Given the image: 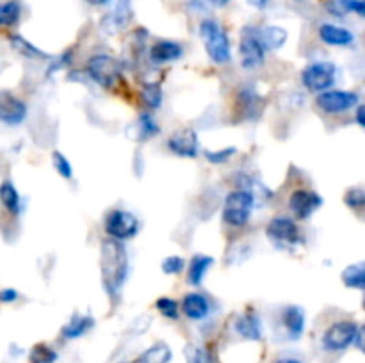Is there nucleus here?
I'll list each match as a JSON object with an SVG mask.
<instances>
[{
  "label": "nucleus",
  "instance_id": "1",
  "mask_svg": "<svg viewBox=\"0 0 365 363\" xmlns=\"http://www.w3.org/2000/svg\"><path fill=\"white\" fill-rule=\"evenodd\" d=\"M100 273L103 288L109 295L120 294L128 273V258L123 244L114 238H103L100 246Z\"/></svg>",
  "mask_w": 365,
  "mask_h": 363
},
{
  "label": "nucleus",
  "instance_id": "2",
  "mask_svg": "<svg viewBox=\"0 0 365 363\" xmlns=\"http://www.w3.org/2000/svg\"><path fill=\"white\" fill-rule=\"evenodd\" d=\"M200 38H202L203 46H205L207 56L214 63L225 64L232 59L228 36L216 20H203L200 23Z\"/></svg>",
  "mask_w": 365,
  "mask_h": 363
},
{
  "label": "nucleus",
  "instance_id": "3",
  "mask_svg": "<svg viewBox=\"0 0 365 363\" xmlns=\"http://www.w3.org/2000/svg\"><path fill=\"white\" fill-rule=\"evenodd\" d=\"M255 205V194L246 189H235L227 196L223 205V221L234 228L245 226Z\"/></svg>",
  "mask_w": 365,
  "mask_h": 363
},
{
  "label": "nucleus",
  "instance_id": "4",
  "mask_svg": "<svg viewBox=\"0 0 365 363\" xmlns=\"http://www.w3.org/2000/svg\"><path fill=\"white\" fill-rule=\"evenodd\" d=\"M88 75L102 88L110 89L121 78V63L113 56L98 53L88 60Z\"/></svg>",
  "mask_w": 365,
  "mask_h": 363
},
{
  "label": "nucleus",
  "instance_id": "5",
  "mask_svg": "<svg viewBox=\"0 0 365 363\" xmlns=\"http://www.w3.org/2000/svg\"><path fill=\"white\" fill-rule=\"evenodd\" d=\"M337 78V68L334 63H312L302 71V82L309 91L323 93L331 89Z\"/></svg>",
  "mask_w": 365,
  "mask_h": 363
},
{
  "label": "nucleus",
  "instance_id": "6",
  "mask_svg": "<svg viewBox=\"0 0 365 363\" xmlns=\"http://www.w3.org/2000/svg\"><path fill=\"white\" fill-rule=\"evenodd\" d=\"M106 231L114 241H127L139 231V219L128 210H113L106 217Z\"/></svg>",
  "mask_w": 365,
  "mask_h": 363
},
{
  "label": "nucleus",
  "instance_id": "7",
  "mask_svg": "<svg viewBox=\"0 0 365 363\" xmlns=\"http://www.w3.org/2000/svg\"><path fill=\"white\" fill-rule=\"evenodd\" d=\"M239 57H241V66L245 70H257L264 64L266 50L257 38L255 27L242 28L241 41H239Z\"/></svg>",
  "mask_w": 365,
  "mask_h": 363
},
{
  "label": "nucleus",
  "instance_id": "8",
  "mask_svg": "<svg viewBox=\"0 0 365 363\" xmlns=\"http://www.w3.org/2000/svg\"><path fill=\"white\" fill-rule=\"evenodd\" d=\"M266 235L271 238L273 244H277L278 248H287V246H296L302 241V233H299V228L296 224V221H292L291 217L285 216H277L269 221V224L266 226Z\"/></svg>",
  "mask_w": 365,
  "mask_h": 363
},
{
  "label": "nucleus",
  "instance_id": "9",
  "mask_svg": "<svg viewBox=\"0 0 365 363\" xmlns=\"http://www.w3.org/2000/svg\"><path fill=\"white\" fill-rule=\"evenodd\" d=\"M356 331H359V326L351 320H339V322L331 324L323 335V347L327 351L337 352L344 351L349 345L355 342Z\"/></svg>",
  "mask_w": 365,
  "mask_h": 363
},
{
  "label": "nucleus",
  "instance_id": "10",
  "mask_svg": "<svg viewBox=\"0 0 365 363\" xmlns=\"http://www.w3.org/2000/svg\"><path fill=\"white\" fill-rule=\"evenodd\" d=\"M317 107L327 114H341L359 105V96L351 91H341V89H328L317 95Z\"/></svg>",
  "mask_w": 365,
  "mask_h": 363
},
{
  "label": "nucleus",
  "instance_id": "11",
  "mask_svg": "<svg viewBox=\"0 0 365 363\" xmlns=\"http://www.w3.org/2000/svg\"><path fill=\"white\" fill-rule=\"evenodd\" d=\"M323 205V198L317 192L298 189L289 198V209L298 219H309L319 206Z\"/></svg>",
  "mask_w": 365,
  "mask_h": 363
},
{
  "label": "nucleus",
  "instance_id": "12",
  "mask_svg": "<svg viewBox=\"0 0 365 363\" xmlns=\"http://www.w3.org/2000/svg\"><path fill=\"white\" fill-rule=\"evenodd\" d=\"M27 117V105L11 91H0V123L20 125Z\"/></svg>",
  "mask_w": 365,
  "mask_h": 363
},
{
  "label": "nucleus",
  "instance_id": "13",
  "mask_svg": "<svg viewBox=\"0 0 365 363\" xmlns=\"http://www.w3.org/2000/svg\"><path fill=\"white\" fill-rule=\"evenodd\" d=\"M168 148L178 157L195 159V157H198L200 152L198 134H196L192 128H182V130L175 132V134L168 139Z\"/></svg>",
  "mask_w": 365,
  "mask_h": 363
},
{
  "label": "nucleus",
  "instance_id": "14",
  "mask_svg": "<svg viewBox=\"0 0 365 363\" xmlns=\"http://www.w3.org/2000/svg\"><path fill=\"white\" fill-rule=\"evenodd\" d=\"M132 16H134V9H132L130 0H118L113 13L103 18L102 28L107 34H116L120 28H123L132 20Z\"/></svg>",
  "mask_w": 365,
  "mask_h": 363
},
{
  "label": "nucleus",
  "instance_id": "15",
  "mask_svg": "<svg viewBox=\"0 0 365 363\" xmlns=\"http://www.w3.org/2000/svg\"><path fill=\"white\" fill-rule=\"evenodd\" d=\"M182 53H184V48H182L180 43L170 41V39H159L150 48V59L155 64H164L177 60L178 57H182Z\"/></svg>",
  "mask_w": 365,
  "mask_h": 363
},
{
  "label": "nucleus",
  "instance_id": "16",
  "mask_svg": "<svg viewBox=\"0 0 365 363\" xmlns=\"http://www.w3.org/2000/svg\"><path fill=\"white\" fill-rule=\"evenodd\" d=\"M237 105L245 120H257L264 109V98L257 91L246 88L237 95Z\"/></svg>",
  "mask_w": 365,
  "mask_h": 363
},
{
  "label": "nucleus",
  "instance_id": "17",
  "mask_svg": "<svg viewBox=\"0 0 365 363\" xmlns=\"http://www.w3.org/2000/svg\"><path fill=\"white\" fill-rule=\"evenodd\" d=\"M282 324L285 327L289 340H298L305 330V312L299 306H287L282 312Z\"/></svg>",
  "mask_w": 365,
  "mask_h": 363
},
{
  "label": "nucleus",
  "instance_id": "18",
  "mask_svg": "<svg viewBox=\"0 0 365 363\" xmlns=\"http://www.w3.org/2000/svg\"><path fill=\"white\" fill-rule=\"evenodd\" d=\"M255 34L259 38L260 45L264 46L266 52H273V50L282 48L287 41V31L277 25H266V27H255Z\"/></svg>",
  "mask_w": 365,
  "mask_h": 363
},
{
  "label": "nucleus",
  "instance_id": "19",
  "mask_svg": "<svg viewBox=\"0 0 365 363\" xmlns=\"http://www.w3.org/2000/svg\"><path fill=\"white\" fill-rule=\"evenodd\" d=\"M319 39L331 46H349L355 41V36L344 27H339V25L334 23H323L319 27Z\"/></svg>",
  "mask_w": 365,
  "mask_h": 363
},
{
  "label": "nucleus",
  "instance_id": "20",
  "mask_svg": "<svg viewBox=\"0 0 365 363\" xmlns=\"http://www.w3.org/2000/svg\"><path fill=\"white\" fill-rule=\"evenodd\" d=\"M209 299L203 294H198V292H191L184 298L182 301V312H184L185 317H189L191 320H202L209 315Z\"/></svg>",
  "mask_w": 365,
  "mask_h": 363
},
{
  "label": "nucleus",
  "instance_id": "21",
  "mask_svg": "<svg viewBox=\"0 0 365 363\" xmlns=\"http://www.w3.org/2000/svg\"><path fill=\"white\" fill-rule=\"evenodd\" d=\"M234 327L237 335H241L246 340H260L262 338V322H260L259 315L253 312L239 315L235 319Z\"/></svg>",
  "mask_w": 365,
  "mask_h": 363
},
{
  "label": "nucleus",
  "instance_id": "22",
  "mask_svg": "<svg viewBox=\"0 0 365 363\" xmlns=\"http://www.w3.org/2000/svg\"><path fill=\"white\" fill-rule=\"evenodd\" d=\"M93 324H95L93 317L78 315V313H75V315L71 317L70 322L64 324L61 335H63L64 338H68V340H73V338H78L82 337V335L88 333V331L93 327Z\"/></svg>",
  "mask_w": 365,
  "mask_h": 363
},
{
  "label": "nucleus",
  "instance_id": "23",
  "mask_svg": "<svg viewBox=\"0 0 365 363\" xmlns=\"http://www.w3.org/2000/svg\"><path fill=\"white\" fill-rule=\"evenodd\" d=\"M214 263L212 256L207 255H196L191 258V263H189L187 269V281L189 285H200L205 278L207 270L210 269V265Z\"/></svg>",
  "mask_w": 365,
  "mask_h": 363
},
{
  "label": "nucleus",
  "instance_id": "24",
  "mask_svg": "<svg viewBox=\"0 0 365 363\" xmlns=\"http://www.w3.org/2000/svg\"><path fill=\"white\" fill-rule=\"evenodd\" d=\"M9 43H11V46L14 48V52H18L21 57H25V59H50L48 53H45L43 50H39L38 46H34L31 41H27L25 38H21V36H18V34L11 36Z\"/></svg>",
  "mask_w": 365,
  "mask_h": 363
},
{
  "label": "nucleus",
  "instance_id": "25",
  "mask_svg": "<svg viewBox=\"0 0 365 363\" xmlns=\"http://www.w3.org/2000/svg\"><path fill=\"white\" fill-rule=\"evenodd\" d=\"M342 283L349 288H360L365 290V260L364 262L351 263V265L346 267L341 274Z\"/></svg>",
  "mask_w": 365,
  "mask_h": 363
},
{
  "label": "nucleus",
  "instance_id": "26",
  "mask_svg": "<svg viewBox=\"0 0 365 363\" xmlns=\"http://www.w3.org/2000/svg\"><path fill=\"white\" fill-rule=\"evenodd\" d=\"M171 356L173 354H171L170 345L159 342V344H155V345H152V347L146 349V351L143 352V354L139 356L134 363H170Z\"/></svg>",
  "mask_w": 365,
  "mask_h": 363
},
{
  "label": "nucleus",
  "instance_id": "27",
  "mask_svg": "<svg viewBox=\"0 0 365 363\" xmlns=\"http://www.w3.org/2000/svg\"><path fill=\"white\" fill-rule=\"evenodd\" d=\"M0 201H2V205L6 206L11 214H20L21 210L20 194H18L16 187H14L9 180H4L2 184H0Z\"/></svg>",
  "mask_w": 365,
  "mask_h": 363
},
{
  "label": "nucleus",
  "instance_id": "28",
  "mask_svg": "<svg viewBox=\"0 0 365 363\" xmlns=\"http://www.w3.org/2000/svg\"><path fill=\"white\" fill-rule=\"evenodd\" d=\"M21 6L16 0L0 4V27H14L20 21Z\"/></svg>",
  "mask_w": 365,
  "mask_h": 363
},
{
  "label": "nucleus",
  "instance_id": "29",
  "mask_svg": "<svg viewBox=\"0 0 365 363\" xmlns=\"http://www.w3.org/2000/svg\"><path fill=\"white\" fill-rule=\"evenodd\" d=\"M328 7H330V13L339 14V16L346 13H355L365 18V0H334Z\"/></svg>",
  "mask_w": 365,
  "mask_h": 363
},
{
  "label": "nucleus",
  "instance_id": "30",
  "mask_svg": "<svg viewBox=\"0 0 365 363\" xmlns=\"http://www.w3.org/2000/svg\"><path fill=\"white\" fill-rule=\"evenodd\" d=\"M141 102L145 103L146 109L153 110L159 109L163 103V89L159 84H145L141 89Z\"/></svg>",
  "mask_w": 365,
  "mask_h": 363
},
{
  "label": "nucleus",
  "instance_id": "31",
  "mask_svg": "<svg viewBox=\"0 0 365 363\" xmlns=\"http://www.w3.org/2000/svg\"><path fill=\"white\" fill-rule=\"evenodd\" d=\"M56 359L57 352L46 344H36L31 349V354H29V362L31 363H56Z\"/></svg>",
  "mask_w": 365,
  "mask_h": 363
},
{
  "label": "nucleus",
  "instance_id": "32",
  "mask_svg": "<svg viewBox=\"0 0 365 363\" xmlns=\"http://www.w3.org/2000/svg\"><path fill=\"white\" fill-rule=\"evenodd\" d=\"M155 308L159 310V313L166 319H178V313H180V308H178V302L171 298H159L155 302Z\"/></svg>",
  "mask_w": 365,
  "mask_h": 363
},
{
  "label": "nucleus",
  "instance_id": "33",
  "mask_svg": "<svg viewBox=\"0 0 365 363\" xmlns=\"http://www.w3.org/2000/svg\"><path fill=\"white\" fill-rule=\"evenodd\" d=\"M157 134H159V125L155 123V120L148 112H143L139 116V135L143 137V141H146V139L153 137Z\"/></svg>",
  "mask_w": 365,
  "mask_h": 363
},
{
  "label": "nucleus",
  "instance_id": "34",
  "mask_svg": "<svg viewBox=\"0 0 365 363\" xmlns=\"http://www.w3.org/2000/svg\"><path fill=\"white\" fill-rule=\"evenodd\" d=\"M52 166L57 173L61 174L63 178L70 180L73 177V169H71V162L63 155L61 152H53L52 153Z\"/></svg>",
  "mask_w": 365,
  "mask_h": 363
},
{
  "label": "nucleus",
  "instance_id": "35",
  "mask_svg": "<svg viewBox=\"0 0 365 363\" xmlns=\"http://www.w3.org/2000/svg\"><path fill=\"white\" fill-rule=\"evenodd\" d=\"M344 201L349 209L353 210H364L365 209V189L353 187L346 192Z\"/></svg>",
  "mask_w": 365,
  "mask_h": 363
},
{
  "label": "nucleus",
  "instance_id": "36",
  "mask_svg": "<svg viewBox=\"0 0 365 363\" xmlns=\"http://www.w3.org/2000/svg\"><path fill=\"white\" fill-rule=\"evenodd\" d=\"M184 265H185V262L182 256L171 255V256H168V258L163 260V263H160V269H163L164 274H170V276H173V274L182 273Z\"/></svg>",
  "mask_w": 365,
  "mask_h": 363
},
{
  "label": "nucleus",
  "instance_id": "37",
  "mask_svg": "<svg viewBox=\"0 0 365 363\" xmlns=\"http://www.w3.org/2000/svg\"><path fill=\"white\" fill-rule=\"evenodd\" d=\"M235 152H237L235 148H223L216 149V152H205V159L212 164H225L228 159L234 157Z\"/></svg>",
  "mask_w": 365,
  "mask_h": 363
},
{
  "label": "nucleus",
  "instance_id": "38",
  "mask_svg": "<svg viewBox=\"0 0 365 363\" xmlns=\"http://www.w3.org/2000/svg\"><path fill=\"white\" fill-rule=\"evenodd\" d=\"M189 363H212V362H210V356L207 351H203V349H192L191 354H189Z\"/></svg>",
  "mask_w": 365,
  "mask_h": 363
},
{
  "label": "nucleus",
  "instance_id": "39",
  "mask_svg": "<svg viewBox=\"0 0 365 363\" xmlns=\"http://www.w3.org/2000/svg\"><path fill=\"white\" fill-rule=\"evenodd\" d=\"M18 299V292L14 288H4L0 290V302H13Z\"/></svg>",
  "mask_w": 365,
  "mask_h": 363
},
{
  "label": "nucleus",
  "instance_id": "40",
  "mask_svg": "<svg viewBox=\"0 0 365 363\" xmlns=\"http://www.w3.org/2000/svg\"><path fill=\"white\" fill-rule=\"evenodd\" d=\"M355 344H356V347H359L360 351H362L365 354V324H364V326H360L359 331H356Z\"/></svg>",
  "mask_w": 365,
  "mask_h": 363
},
{
  "label": "nucleus",
  "instance_id": "41",
  "mask_svg": "<svg viewBox=\"0 0 365 363\" xmlns=\"http://www.w3.org/2000/svg\"><path fill=\"white\" fill-rule=\"evenodd\" d=\"M356 123L362 128H365V105H360L359 109H356Z\"/></svg>",
  "mask_w": 365,
  "mask_h": 363
},
{
  "label": "nucleus",
  "instance_id": "42",
  "mask_svg": "<svg viewBox=\"0 0 365 363\" xmlns=\"http://www.w3.org/2000/svg\"><path fill=\"white\" fill-rule=\"evenodd\" d=\"M246 2H248L252 7H255V9H266L269 0H246Z\"/></svg>",
  "mask_w": 365,
  "mask_h": 363
},
{
  "label": "nucleus",
  "instance_id": "43",
  "mask_svg": "<svg viewBox=\"0 0 365 363\" xmlns=\"http://www.w3.org/2000/svg\"><path fill=\"white\" fill-rule=\"evenodd\" d=\"M91 6H106V4H109L110 0H88Z\"/></svg>",
  "mask_w": 365,
  "mask_h": 363
},
{
  "label": "nucleus",
  "instance_id": "44",
  "mask_svg": "<svg viewBox=\"0 0 365 363\" xmlns=\"http://www.w3.org/2000/svg\"><path fill=\"white\" fill-rule=\"evenodd\" d=\"M209 2H212L214 6H220V7H223V6H227V4L230 2V0H209Z\"/></svg>",
  "mask_w": 365,
  "mask_h": 363
},
{
  "label": "nucleus",
  "instance_id": "45",
  "mask_svg": "<svg viewBox=\"0 0 365 363\" xmlns=\"http://www.w3.org/2000/svg\"><path fill=\"white\" fill-rule=\"evenodd\" d=\"M277 363H302V362H299V359H294V358H282V359H278Z\"/></svg>",
  "mask_w": 365,
  "mask_h": 363
},
{
  "label": "nucleus",
  "instance_id": "46",
  "mask_svg": "<svg viewBox=\"0 0 365 363\" xmlns=\"http://www.w3.org/2000/svg\"><path fill=\"white\" fill-rule=\"evenodd\" d=\"M362 306H364V310H365V290H364V299H362Z\"/></svg>",
  "mask_w": 365,
  "mask_h": 363
}]
</instances>
